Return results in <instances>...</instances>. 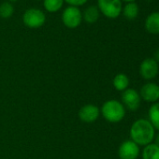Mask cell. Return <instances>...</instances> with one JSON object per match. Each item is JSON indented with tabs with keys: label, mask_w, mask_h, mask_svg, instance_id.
<instances>
[{
	"label": "cell",
	"mask_w": 159,
	"mask_h": 159,
	"mask_svg": "<svg viewBox=\"0 0 159 159\" xmlns=\"http://www.w3.org/2000/svg\"><path fill=\"white\" fill-rule=\"evenodd\" d=\"M146 30L153 35L159 34V12H152L145 21Z\"/></svg>",
	"instance_id": "cell-11"
},
{
	"label": "cell",
	"mask_w": 159,
	"mask_h": 159,
	"mask_svg": "<svg viewBox=\"0 0 159 159\" xmlns=\"http://www.w3.org/2000/svg\"><path fill=\"white\" fill-rule=\"evenodd\" d=\"M10 1H17V0H10Z\"/></svg>",
	"instance_id": "cell-23"
},
{
	"label": "cell",
	"mask_w": 159,
	"mask_h": 159,
	"mask_svg": "<svg viewBox=\"0 0 159 159\" xmlns=\"http://www.w3.org/2000/svg\"><path fill=\"white\" fill-rule=\"evenodd\" d=\"M153 139H154V141H155V142H154V144H156L157 146H159V134H158V135H157Z\"/></svg>",
	"instance_id": "cell-21"
},
{
	"label": "cell",
	"mask_w": 159,
	"mask_h": 159,
	"mask_svg": "<svg viewBox=\"0 0 159 159\" xmlns=\"http://www.w3.org/2000/svg\"><path fill=\"white\" fill-rule=\"evenodd\" d=\"M158 63L153 58L144 59L139 66V73L145 80H152L158 74Z\"/></svg>",
	"instance_id": "cell-8"
},
{
	"label": "cell",
	"mask_w": 159,
	"mask_h": 159,
	"mask_svg": "<svg viewBox=\"0 0 159 159\" xmlns=\"http://www.w3.org/2000/svg\"><path fill=\"white\" fill-rule=\"evenodd\" d=\"M139 96L147 102H156L159 99V86L153 83L146 84L141 87Z\"/></svg>",
	"instance_id": "cell-10"
},
{
	"label": "cell",
	"mask_w": 159,
	"mask_h": 159,
	"mask_svg": "<svg viewBox=\"0 0 159 159\" xmlns=\"http://www.w3.org/2000/svg\"><path fill=\"white\" fill-rule=\"evenodd\" d=\"M13 12H14V7L11 3L5 2L0 5V17L1 18L3 19L11 18Z\"/></svg>",
	"instance_id": "cell-18"
},
{
	"label": "cell",
	"mask_w": 159,
	"mask_h": 159,
	"mask_svg": "<svg viewBox=\"0 0 159 159\" xmlns=\"http://www.w3.org/2000/svg\"><path fill=\"white\" fill-rule=\"evenodd\" d=\"M100 113L106 121L115 124L121 122L125 118V106L118 100L111 99L102 105Z\"/></svg>",
	"instance_id": "cell-2"
},
{
	"label": "cell",
	"mask_w": 159,
	"mask_h": 159,
	"mask_svg": "<svg viewBox=\"0 0 159 159\" xmlns=\"http://www.w3.org/2000/svg\"><path fill=\"white\" fill-rule=\"evenodd\" d=\"M99 10L96 6H90L88 7L84 12V19L88 24H94L96 23L99 18Z\"/></svg>",
	"instance_id": "cell-14"
},
{
	"label": "cell",
	"mask_w": 159,
	"mask_h": 159,
	"mask_svg": "<svg viewBox=\"0 0 159 159\" xmlns=\"http://www.w3.org/2000/svg\"><path fill=\"white\" fill-rule=\"evenodd\" d=\"M139 154V147L134 141H124L118 150V155L120 159H137Z\"/></svg>",
	"instance_id": "cell-7"
},
{
	"label": "cell",
	"mask_w": 159,
	"mask_h": 159,
	"mask_svg": "<svg viewBox=\"0 0 159 159\" xmlns=\"http://www.w3.org/2000/svg\"><path fill=\"white\" fill-rule=\"evenodd\" d=\"M64 1H66L67 4H69L72 7H77L78 8L80 6L85 4L88 0H64Z\"/></svg>",
	"instance_id": "cell-19"
},
{
	"label": "cell",
	"mask_w": 159,
	"mask_h": 159,
	"mask_svg": "<svg viewBox=\"0 0 159 159\" xmlns=\"http://www.w3.org/2000/svg\"><path fill=\"white\" fill-rule=\"evenodd\" d=\"M131 140L139 146H146L154 139V127L146 119L137 120L130 128Z\"/></svg>",
	"instance_id": "cell-1"
},
{
	"label": "cell",
	"mask_w": 159,
	"mask_h": 159,
	"mask_svg": "<svg viewBox=\"0 0 159 159\" xmlns=\"http://www.w3.org/2000/svg\"><path fill=\"white\" fill-rule=\"evenodd\" d=\"M62 21L66 27L74 29L81 25L83 21V14L81 11L79 10V8L69 6L64 11L62 15Z\"/></svg>",
	"instance_id": "cell-5"
},
{
	"label": "cell",
	"mask_w": 159,
	"mask_h": 159,
	"mask_svg": "<svg viewBox=\"0 0 159 159\" xmlns=\"http://www.w3.org/2000/svg\"><path fill=\"white\" fill-rule=\"evenodd\" d=\"M123 1H125V2H127V3H130V2H134L135 0H123Z\"/></svg>",
	"instance_id": "cell-22"
},
{
	"label": "cell",
	"mask_w": 159,
	"mask_h": 159,
	"mask_svg": "<svg viewBox=\"0 0 159 159\" xmlns=\"http://www.w3.org/2000/svg\"><path fill=\"white\" fill-rule=\"evenodd\" d=\"M149 121L154 128L159 130V102L151 106L149 110Z\"/></svg>",
	"instance_id": "cell-16"
},
{
	"label": "cell",
	"mask_w": 159,
	"mask_h": 159,
	"mask_svg": "<svg viewBox=\"0 0 159 159\" xmlns=\"http://www.w3.org/2000/svg\"><path fill=\"white\" fill-rule=\"evenodd\" d=\"M112 84L117 91H123L124 92L125 90H126L128 88L129 79L125 74L119 73V74L115 75V77L113 78Z\"/></svg>",
	"instance_id": "cell-12"
},
{
	"label": "cell",
	"mask_w": 159,
	"mask_h": 159,
	"mask_svg": "<svg viewBox=\"0 0 159 159\" xmlns=\"http://www.w3.org/2000/svg\"><path fill=\"white\" fill-rule=\"evenodd\" d=\"M124 16L128 20H134L139 14V6L135 2L127 3L122 10Z\"/></svg>",
	"instance_id": "cell-15"
},
{
	"label": "cell",
	"mask_w": 159,
	"mask_h": 159,
	"mask_svg": "<svg viewBox=\"0 0 159 159\" xmlns=\"http://www.w3.org/2000/svg\"><path fill=\"white\" fill-rule=\"evenodd\" d=\"M78 114L80 120L82 122L86 124H92L98 119L100 115V110L98 106L94 104H86L80 109Z\"/></svg>",
	"instance_id": "cell-6"
},
{
	"label": "cell",
	"mask_w": 159,
	"mask_h": 159,
	"mask_svg": "<svg viewBox=\"0 0 159 159\" xmlns=\"http://www.w3.org/2000/svg\"><path fill=\"white\" fill-rule=\"evenodd\" d=\"M153 59L158 63L159 62V49H157L155 52H154V53H153Z\"/></svg>",
	"instance_id": "cell-20"
},
{
	"label": "cell",
	"mask_w": 159,
	"mask_h": 159,
	"mask_svg": "<svg viewBox=\"0 0 159 159\" xmlns=\"http://www.w3.org/2000/svg\"><path fill=\"white\" fill-rule=\"evenodd\" d=\"M23 21L27 27L36 29L41 27L45 24L46 16L44 12L39 9H29L25 12Z\"/></svg>",
	"instance_id": "cell-4"
},
{
	"label": "cell",
	"mask_w": 159,
	"mask_h": 159,
	"mask_svg": "<svg viewBox=\"0 0 159 159\" xmlns=\"http://www.w3.org/2000/svg\"><path fill=\"white\" fill-rule=\"evenodd\" d=\"M142 159H159V146L150 143L142 151Z\"/></svg>",
	"instance_id": "cell-13"
},
{
	"label": "cell",
	"mask_w": 159,
	"mask_h": 159,
	"mask_svg": "<svg viewBox=\"0 0 159 159\" xmlns=\"http://www.w3.org/2000/svg\"><path fill=\"white\" fill-rule=\"evenodd\" d=\"M122 101L128 110L136 111L140 105V96L135 89L127 88L122 94Z\"/></svg>",
	"instance_id": "cell-9"
},
{
	"label": "cell",
	"mask_w": 159,
	"mask_h": 159,
	"mask_svg": "<svg viewBox=\"0 0 159 159\" xmlns=\"http://www.w3.org/2000/svg\"><path fill=\"white\" fill-rule=\"evenodd\" d=\"M98 10L110 19L117 18L122 12L121 0H98Z\"/></svg>",
	"instance_id": "cell-3"
},
{
	"label": "cell",
	"mask_w": 159,
	"mask_h": 159,
	"mask_svg": "<svg viewBox=\"0 0 159 159\" xmlns=\"http://www.w3.org/2000/svg\"><path fill=\"white\" fill-rule=\"evenodd\" d=\"M64 4V0H44V8L49 12L58 11Z\"/></svg>",
	"instance_id": "cell-17"
}]
</instances>
